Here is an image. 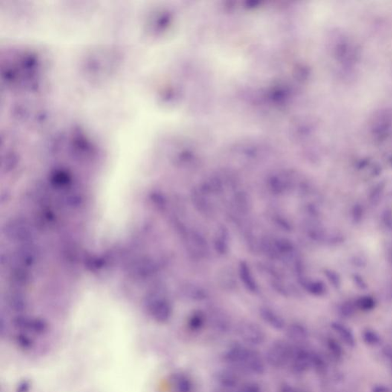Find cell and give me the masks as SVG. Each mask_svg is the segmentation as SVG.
I'll return each mask as SVG.
<instances>
[{"mask_svg": "<svg viewBox=\"0 0 392 392\" xmlns=\"http://www.w3.org/2000/svg\"><path fill=\"white\" fill-rule=\"evenodd\" d=\"M225 359L232 365L255 375L265 372L263 358L257 351L248 349L242 345L231 346L225 354Z\"/></svg>", "mask_w": 392, "mask_h": 392, "instance_id": "6da1fadb", "label": "cell"}, {"mask_svg": "<svg viewBox=\"0 0 392 392\" xmlns=\"http://www.w3.org/2000/svg\"><path fill=\"white\" fill-rule=\"evenodd\" d=\"M292 346L283 340H277L270 346L266 352L267 362L271 367L280 369L290 363L292 355Z\"/></svg>", "mask_w": 392, "mask_h": 392, "instance_id": "7a4b0ae2", "label": "cell"}, {"mask_svg": "<svg viewBox=\"0 0 392 392\" xmlns=\"http://www.w3.org/2000/svg\"><path fill=\"white\" fill-rule=\"evenodd\" d=\"M239 338L250 346H260L263 344L266 338L264 329L256 323L243 321L237 327Z\"/></svg>", "mask_w": 392, "mask_h": 392, "instance_id": "3957f363", "label": "cell"}, {"mask_svg": "<svg viewBox=\"0 0 392 392\" xmlns=\"http://www.w3.org/2000/svg\"><path fill=\"white\" fill-rule=\"evenodd\" d=\"M312 352L303 348H294L291 355V368L297 373H304L312 368Z\"/></svg>", "mask_w": 392, "mask_h": 392, "instance_id": "277c9868", "label": "cell"}, {"mask_svg": "<svg viewBox=\"0 0 392 392\" xmlns=\"http://www.w3.org/2000/svg\"><path fill=\"white\" fill-rule=\"evenodd\" d=\"M239 277L247 291L254 294L259 292L258 284L253 276L249 265L245 260H242L239 264Z\"/></svg>", "mask_w": 392, "mask_h": 392, "instance_id": "5b68a950", "label": "cell"}, {"mask_svg": "<svg viewBox=\"0 0 392 392\" xmlns=\"http://www.w3.org/2000/svg\"><path fill=\"white\" fill-rule=\"evenodd\" d=\"M210 320L212 327L216 332L225 333L231 329V320L222 309H213L210 312Z\"/></svg>", "mask_w": 392, "mask_h": 392, "instance_id": "8992f818", "label": "cell"}, {"mask_svg": "<svg viewBox=\"0 0 392 392\" xmlns=\"http://www.w3.org/2000/svg\"><path fill=\"white\" fill-rule=\"evenodd\" d=\"M260 316L262 320L276 330H282L286 326V323L281 316L269 307H262Z\"/></svg>", "mask_w": 392, "mask_h": 392, "instance_id": "52a82bcc", "label": "cell"}, {"mask_svg": "<svg viewBox=\"0 0 392 392\" xmlns=\"http://www.w3.org/2000/svg\"><path fill=\"white\" fill-rule=\"evenodd\" d=\"M216 380L222 387L228 389L237 387L240 381L238 373L231 369L219 371L216 373Z\"/></svg>", "mask_w": 392, "mask_h": 392, "instance_id": "ba28073f", "label": "cell"}, {"mask_svg": "<svg viewBox=\"0 0 392 392\" xmlns=\"http://www.w3.org/2000/svg\"><path fill=\"white\" fill-rule=\"evenodd\" d=\"M169 380L174 392H192L193 384L190 378L185 374H174Z\"/></svg>", "mask_w": 392, "mask_h": 392, "instance_id": "9c48e42d", "label": "cell"}, {"mask_svg": "<svg viewBox=\"0 0 392 392\" xmlns=\"http://www.w3.org/2000/svg\"><path fill=\"white\" fill-rule=\"evenodd\" d=\"M229 233L225 226L218 228L214 240V248L220 255H225L229 249Z\"/></svg>", "mask_w": 392, "mask_h": 392, "instance_id": "30bf717a", "label": "cell"}, {"mask_svg": "<svg viewBox=\"0 0 392 392\" xmlns=\"http://www.w3.org/2000/svg\"><path fill=\"white\" fill-rule=\"evenodd\" d=\"M182 292L185 297L191 301H203L208 297V293L206 290L194 283L186 285Z\"/></svg>", "mask_w": 392, "mask_h": 392, "instance_id": "8fae6325", "label": "cell"}, {"mask_svg": "<svg viewBox=\"0 0 392 392\" xmlns=\"http://www.w3.org/2000/svg\"><path fill=\"white\" fill-rule=\"evenodd\" d=\"M286 336L295 343H302L309 336L307 329L303 325L294 323L290 325L286 330Z\"/></svg>", "mask_w": 392, "mask_h": 392, "instance_id": "7c38bea8", "label": "cell"}, {"mask_svg": "<svg viewBox=\"0 0 392 392\" xmlns=\"http://www.w3.org/2000/svg\"><path fill=\"white\" fill-rule=\"evenodd\" d=\"M332 329L338 334L339 338H341L342 341L349 346V347L354 348L356 345V340H355V335L352 333V331L345 326V325L342 324L340 323H332Z\"/></svg>", "mask_w": 392, "mask_h": 392, "instance_id": "4fadbf2b", "label": "cell"}, {"mask_svg": "<svg viewBox=\"0 0 392 392\" xmlns=\"http://www.w3.org/2000/svg\"><path fill=\"white\" fill-rule=\"evenodd\" d=\"M208 195H205L201 189H195L192 192V202L198 211L208 215L211 212V206L207 199Z\"/></svg>", "mask_w": 392, "mask_h": 392, "instance_id": "5bb4252c", "label": "cell"}, {"mask_svg": "<svg viewBox=\"0 0 392 392\" xmlns=\"http://www.w3.org/2000/svg\"><path fill=\"white\" fill-rule=\"evenodd\" d=\"M206 323V315L202 310L194 311L189 320H188V327L192 332H199L202 330Z\"/></svg>", "mask_w": 392, "mask_h": 392, "instance_id": "9a60e30c", "label": "cell"}, {"mask_svg": "<svg viewBox=\"0 0 392 392\" xmlns=\"http://www.w3.org/2000/svg\"><path fill=\"white\" fill-rule=\"evenodd\" d=\"M274 240V245L275 247L276 251H277L278 257L280 256L292 255L294 253V245L291 241L288 239H275Z\"/></svg>", "mask_w": 392, "mask_h": 392, "instance_id": "2e32d148", "label": "cell"}, {"mask_svg": "<svg viewBox=\"0 0 392 392\" xmlns=\"http://www.w3.org/2000/svg\"><path fill=\"white\" fill-rule=\"evenodd\" d=\"M190 242L192 247L195 248V251H197L200 254V255L208 254V243L206 239L200 233L195 231H192L190 233Z\"/></svg>", "mask_w": 392, "mask_h": 392, "instance_id": "e0dca14e", "label": "cell"}, {"mask_svg": "<svg viewBox=\"0 0 392 392\" xmlns=\"http://www.w3.org/2000/svg\"><path fill=\"white\" fill-rule=\"evenodd\" d=\"M234 205L239 212L244 214L249 213L251 208V201L247 192L241 191L234 195Z\"/></svg>", "mask_w": 392, "mask_h": 392, "instance_id": "ac0fdd59", "label": "cell"}, {"mask_svg": "<svg viewBox=\"0 0 392 392\" xmlns=\"http://www.w3.org/2000/svg\"><path fill=\"white\" fill-rule=\"evenodd\" d=\"M300 283L304 286L305 289L312 295L322 296L326 292V286L324 283L320 280H307L306 279L300 280Z\"/></svg>", "mask_w": 392, "mask_h": 392, "instance_id": "d6986e66", "label": "cell"}, {"mask_svg": "<svg viewBox=\"0 0 392 392\" xmlns=\"http://www.w3.org/2000/svg\"><path fill=\"white\" fill-rule=\"evenodd\" d=\"M271 192L276 195H280L286 192L289 188V181L280 176H273L269 181Z\"/></svg>", "mask_w": 392, "mask_h": 392, "instance_id": "ffe728a7", "label": "cell"}, {"mask_svg": "<svg viewBox=\"0 0 392 392\" xmlns=\"http://www.w3.org/2000/svg\"><path fill=\"white\" fill-rule=\"evenodd\" d=\"M363 342L369 346H377L381 343V336L372 329H366L362 333Z\"/></svg>", "mask_w": 392, "mask_h": 392, "instance_id": "44dd1931", "label": "cell"}, {"mask_svg": "<svg viewBox=\"0 0 392 392\" xmlns=\"http://www.w3.org/2000/svg\"><path fill=\"white\" fill-rule=\"evenodd\" d=\"M326 345H327L328 349L334 358H336V359H339L342 358L343 353V349L336 340L333 339V338H329L326 342Z\"/></svg>", "mask_w": 392, "mask_h": 392, "instance_id": "7402d4cb", "label": "cell"}, {"mask_svg": "<svg viewBox=\"0 0 392 392\" xmlns=\"http://www.w3.org/2000/svg\"><path fill=\"white\" fill-rule=\"evenodd\" d=\"M375 301L371 297H365L360 299L358 302V306L362 310H371L375 307Z\"/></svg>", "mask_w": 392, "mask_h": 392, "instance_id": "603a6c76", "label": "cell"}, {"mask_svg": "<svg viewBox=\"0 0 392 392\" xmlns=\"http://www.w3.org/2000/svg\"><path fill=\"white\" fill-rule=\"evenodd\" d=\"M273 219H274L276 225H277L278 226H280V228H283L284 231H290L292 230V226H291V224L288 222V220H286V219L282 217V216L277 215V216H274Z\"/></svg>", "mask_w": 392, "mask_h": 392, "instance_id": "cb8c5ba5", "label": "cell"}, {"mask_svg": "<svg viewBox=\"0 0 392 392\" xmlns=\"http://www.w3.org/2000/svg\"><path fill=\"white\" fill-rule=\"evenodd\" d=\"M239 392H262V389L257 383L250 382L244 384Z\"/></svg>", "mask_w": 392, "mask_h": 392, "instance_id": "d4e9b609", "label": "cell"}, {"mask_svg": "<svg viewBox=\"0 0 392 392\" xmlns=\"http://www.w3.org/2000/svg\"><path fill=\"white\" fill-rule=\"evenodd\" d=\"M280 392H306L304 390H301V389L297 388L294 387V386L291 385V384H284L282 385L280 388Z\"/></svg>", "mask_w": 392, "mask_h": 392, "instance_id": "484cf974", "label": "cell"}, {"mask_svg": "<svg viewBox=\"0 0 392 392\" xmlns=\"http://www.w3.org/2000/svg\"><path fill=\"white\" fill-rule=\"evenodd\" d=\"M373 392H390V389L386 386L378 385L374 387Z\"/></svg>", "mask_w": 392, "mask_h": 392, "instance_id": "4316f807", "label": "cell"}, {"mask_svg": "<svg viewBox=\"0 0 392 392\" xmlns=\"http://www.w3.org/2000/svg\"><path fill=\"white\" fill-rule=\"evenodd\" d=\"M391 366H392V363H391Z\"/></svg>", "mask_w": 392, "mask_h": 392, "instance_id": "83f0119b", "label": "cell"}]
</instances>
